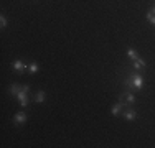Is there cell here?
<instances>
[{
    "label": "cell",
    "mask_w": 155,
    "mask_h": 148,
    "mask_svg": "<svg viewBox=\"0 0 155 148\" xmlns=\"http://www.w3.org/2000/svg\"><path fill=\"white\" fill-rule=\"evenodd\" d=\"M125 54H127V58H129V59H132V61L139 58V53H137V50H135V48H127Z\"/></svg>",
    "instance_id": "cell-9"
},
{
    "label": "cell",
    "mask_w": 155,
    "mask_h": 148,
    "mask_svg": "<svg viewBox=\"0 0 155 148\" xmlns=\"http://www.w3.org/2000/svg\"><path fill=\"white\" fill-rule=\"evenodd\" d=\"M119 101L124 102L125 105H132V104H135V95L132 94L130 91H125V92H122V94L119 95Z\"/></svg>",
    "instance_id": "cell-2"
},
{
    "label": "cell",
    "mask_w": 155,
    "mask_h": 148,
    "mask_svg": "<svg viewBox=\"0 0 155 148\" xmlns=\"http://www.w3.org/2000/svg\"><path fill=\"white\" fill-rule=\"evenodd\" d=\"M45 97H46V95H45V91H38V92L35 94V102H36V104H43V102H45Z\"/></svg>",
    "instance_id": "cell-11"
},
{
    "label": "cell",
    "mask_w": 155,
    "mask_h": 148,
    "mask_svg": "<svg viewBox=\"0 0 155 148\" xmlns=\"http://www.w3.org/2000/svg\"><path fill=\"white\" fill-rule=\"evenodd\" d=\"M20 91H21V86H20V84H12V86L8 87L10 95H15V97L18 95V92H20Z\"/></svg>",
    "instance_id": "cell-10"
},
{
    "label": "cell",
    "mask_w": 155,
    "mask_h": 148,
    "mask_svg": "<svg viewBox=\"0 0 155 148\" xmlns=\"http://www.w3.org/2000/svg\"><path fill=\"white\" fill-rule=\"evenodd\" d=\"M134 69L135 71H145L147 69V63H145V59H142V58H137V59H134Z\"/></svg>",
    "instance_id": "cell-6"
},
{
    "label": "cell",
    "mask_w": 155,
    "mask_h": 148,
    "mask_svg": "<svg viewBox=\"0 0 155 148\" xmlns=\"http://www.w3.org/2000/svg\"><path fill=\"white\" fill-rule=\"evenodd\" d=\"M27 114L25 112H18V114H15V117H13V124L15 125H21V124H25L27 122Z\"/></svg>",
    "instance_id": "cell-8"
},
{
    "label": "cell",
    "mask_w": 155,
    "mask_h": 148,
    "mask_svg": "<svg viewBox=\"0 0 155 148\" xmlns=\"http://www.w3.org/2000/svg\"><path fill=\"white\" fill-rule=\"evenodd\" d=\"M17 99H18V102H20V105L23 107H28V92H25L23 89H21L20 92H18V95H17Z\"/></svg>",
    "instance_id": "cell-5"
},
{
    "label": "cell",
    "mask_w": 155,
    "mask_h": 148,
    "mask_svg": "<svg viewBox=\"0 0 155 148\" xmlns=\"http://www.w3.org/2000/svg\"><path fill=\"white\" fill-rule=\"evenodd\" d=\"M125 107V104L124 102H120V101H117L116 104L112 105V109H110V114H112L114 117H117V115H120L122 114V109Z\"/></svg>",
    "instance_id": "cell-4"
},
{
    "label": "cell",
    "mask_w": 155,
    "mask_h": 148,
    "mask_svg": "<svg viewBox=\"0 0 155 148\" xmlns=\"http://www.w3.org/2000/svg\"><path fill=\"white\" fill-rule=\"evenodd\" d=\"M124 86L129 87V91H130L132 87H134L135 91H142L143 86H145V79H143V76L139 71H132V72H129V76L124 79Z\"/></svg>",
    "instance_id": "cell-1"
},
{
    "label": "cell",
    "mask_w": 155,
    "mask_h": 148,
    "mask_svg": "<svg viewBox=\"0 0 155 148\" xmlns=\"http://www.w3.org/2000/svg\"><path fill=\"white\" fill-rule=\"evenodd\" d=\"M12 68H13V71L18 72V74H21L23 71H28V64L23 59H15V61L12 63Z\"/></svg>",
    "instance_id": "cell-3"
},
{
    "label": "cell",
    "mask_w": 155,
    "mask_h": 148,
    "mask_svg": "<svg viewBox=\"0 0 155 148\" xmlns=\"http://www.w3.org/2000/svg\"><path fill=\"white\" fill-rule=\"evenodd\" d=\"M122 117L127 122H134L135 117H137V112H135L134 109H127V110H124V112H122Z\"/></svg>",
    "instance_id": "cell-7"
},
{
    "label": "cell",
    "mask_w": 155,
    "mask_h": 148,
    "mask_svg": "<svg viewBox=\"0 0 155 148\" xmlns=\"http://www.w3.org/2000/svg\"><path fill=\"white\" fill-rule=\"evenodd\" d=\"M38 71H40L38 63H35V61H33V63H30V64H28V72H30V74H36Z\"/></svg>",
    "instance_id": "cell-12"
},
{
    "label": "cell",
    "mask_w": 155,
    "mask_h": 148,
    "mask_svg": "<svg viewBox=\"0 0 155 148\" xmlns=\"http://www.w3.org/2000/svg\"><path fill=\"white\" fill-rule=\"evenodd\" d=\"M7 25H8V21H7V17L5 15H2V17H0V28H7Z\"/></svg>",
    "instance_id": "cell-13"
},
{
    "label": "cell",
    "mask_w": 155,
    "mask_h": 148,
    "mask_svg": "<svg viewBox=\"0 0 155 148\" xmlns=\"http://www.w3.org/2000/svg\"><path fill=\"white\" fill-rule=\"evenodd\" d=\"M147 20H149V23L155 25V13H152V12L149 10V12H147Z\"/></svg>",
    "instance_id": "cell-14"
}]
</instances>
